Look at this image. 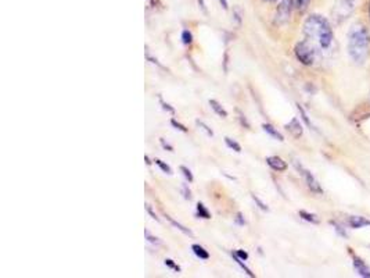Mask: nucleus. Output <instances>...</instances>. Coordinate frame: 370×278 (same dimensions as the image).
<instances>
[{
	"mask_svg": "<svg viewBox=\"0 0 370 278\" xmlns=\"http://www.w3.org/2000/svg\"><path fill=\"white\" fill-rule=\"evenodd\" d=\"M158 100H159V105H161V106H162V109H164L165 112L171 113V114H175V109H174V107H172V106H171L170 103L164 102V100H162V97H161V96L158 97Z\"/></svg>",
	"mask_w": 370,
	"mask_h": 278,
	"instance_id": "obj_28",
	"label": "nucleus"
},
{
	"mask_svg": "<svg viewBox=\"0 0 370 278\" xmlns=\"http://www.w3.org/2000/svg\"><path fill=\"white\" fill-rule=\"evenodd\" d=\"M210 106H211L212 110L217 113L219 117H222V118L228 117V112L223 109L222 105L218 102V100H215V99H210Z\"/></svg>",
	"mask_w": 370,
	"mask_h": 278,
	"instance_id": "obj_13",
	"label": "nucleus"
},
{
	"mask_svg": "<svg viewBox=\"0 0 370 278\" xmlns=\"http://www.w3.org/2000/svg\"><path fill=\"white\" fill-rule=\"evenodd\" d=\"M294 166H296V168L300 171L302 178H304V181L307 184V187L309 188V191L313 193H316V195H322L323 193L322 185L319 184V181L315 178V176H313L312 172L309 171L308 168H305V167L302 166L301 163H298V161H294Z\"/></svg>",
	"mask_w": 370,
	"mask_h": 278,
	"instance_id": "obj_4",
	"label": "nucleus"
},
{
	"mask_svg": "<svg viewBox=\"0 0 370 278\" xmlns=\"http://www.w3.org/2000/svg\"><path fill=\"white\" fill-rule=\"evenodd\" d=\"M347 224L352 230H359V228L370 227V220L363 217V216H349L348 220H347Z\"/></svg>",
	"mask_w": 370,
	"mask_h": 278,
	"instance_id": "obj_8",
	"label": "nucleus"
},
{
	"mask_svg": "<svg viewBox=\"0 0 370 278\" xmlns=\"http://www.w3.org/2000/svg\"><path fill=\"white\" fill-rule=\"evenodd\" d=\"M153 161L155 163V164H157V166L159 167V168H161V170H162V171L165 172V174H170V176L172 174V168H171V167L168 166L167 163H164L162 160H159V159H154Z\"/></svg>",
	"mask_w": 370,
	"mask_h": 278,
	"instance_id": "obj_21",
	"label": "nucleus"
},
{
	"mask_svg": "<svg viewBox=\"0 0 370 278\" xmlns=\"http://www.w3.org/2000/svg\"><path fill=\"white\" fill-rule=\"evenodd\" d=\"M349 255H351V259H352V266H354L356 274L363 278H370V267L366 264L365 260L358 256V255H355L351 249H349Z\"/></svg>",
	"mask_w": 370,
	"mask_h": 278,
	"instance_id": "obj_6",
	"label": "nucleus"
},
{
	"mask_svg": "<svg viewBox=\"0 0 370 278\" xmlns=\"http://www.w3.org/2000/svg\"><path fill=\"white\" fill-rule=\"evenodd\" d=\"M330 224L333 225L334 227V231L339 234V235H341L343 238H347V230L344 228L343 225L339 224V223H336V221H330Z\"/></svg>",
	"mask_w": 370,
	"mask_h": 278,
	"instance_id": "obj_22",
	"label": "nucleus"
},
{
	"mask_svg": "<svg viewBox=\"0 0 370 278\" xmlns=\"http://www.w3.org/2000/svg\"><path fill=\"white\" fill-rule=\"evenodd\" d=\"M294 54L297 60L304 65H313L316 60V46L311 43L309 41H301L296 45L294 48Z\"/></svg>",
	"mask_w": 370,
	"mask_h": 278,
	"instance_id": "obj_3",
	"label": "nucleus"
},
{
	"mask_svg": "<svg viewBox=\"0 0 370 278\" xmlns=\"http://www.w3.org/2000/svg\"><path fill=\"white\" fill-rule=\"evenodd\" d=\"M297 109H298V112H300V114H301L302 120L305 121V124H307L308 127H311V128H313L312 123H311V120H309V117H308L307 112L304 110V107H302L301 105H297Z\"/></svg>",
	"mask_w": 370,
	"mask_h": 278,
	"instance_id": "obj_24",
	"label": "nucleus"
},
{
	"mask_svg": "<svg viewBox=\"0 0 370 278\" xmlns=\"http://www.w3.org/2000/svg\"><path fill=\"white\" fill-rule=\"evenodd\" d=\"M347 50L355 64H365L370 53V33L363 24H355L349 28Z\"/></svg>",
	"mask_w": 370,
	"mask_h": 278,
	"instance_id": "obj_2",
	"label": "nucleus"
},
{
	"mask_svg": "<svg viewBox=\"0 0 370 278\" xmlns=\"http://www.w3.org/2000/svg\"><path fill=\"white\" fill-rule=\"evenodd\" d=\"M182 43L186 45V46H189L193 43V35L189 29H185L183 32H182Z\"/></svg>",
	"mask_w": 370,
	"mask_h": 278,
	"instance_id": "obj_20",
	"label": "nucleus"
},
{
	"mask_svg": "<svg viewBox=\"0 0 370 278\" xmlns=\"http://www.w3.org/2000/svg\"><path fill=\"white\" fill-rule=\"evenodd\" d=\"M266 163H268V166L272 168V170H275L277 172H281V171H285L287 170V163H285L281 157L279 156H269V157H266Z\"/></svg>",
	"mask_w": 370,
	"mask_h": 278,
	"instance_id": "obj_9",
	"label": "nucleus"
},
{
	"mask_svg": "<svg viewBox=\"0 0 370 278\" xmlns=\"http://www.w3.org/2000/svg\"><path fill=\"white\" fill-rule=\"evenodd\" d=\"M251 198H253V200H254L255 203L258 204V207L261 208V210H264V212H268V210H269V207L266 206V203H264V202H262V200H261L258 196H255V195H251Z\"/></svg>",
	"mask_w": 370,
	"mask_h": 278,
	"instance_id": "obj_29",
	"label": "nucleus"
},
{
	"mask_svg": "<svg viewBox=\"0 0 370 278\" xmlns=\"http://www.w3.org/2000/svg\"><path fill=\"white\" fill-rule=\"evenodd\" d=\"M196 124L198 125V127H200V128H202V131H205L208 136H214V131H212V129L207 125V124H204L202 121H200V120H197Z\"/></svg>",
	"mask_w": 370,
	"mask_h": 278,
	"instance_id": "obj_27",
	"label": "nucleus"
},
{
	"mask_svg": "<svg viewBox=\"0 0 370 278\" xmlns=\"http://www.w3.org/2000/svg\"><path fill=\"white\" fill-rule=\"evenodd\" d=\"M171 124H172V127H174V128L179 129V131H182V132H185V134H186V132H189V129L186 128V127H185V125H183V124L178 123V121H176L175 118H172V120H171Z\"/></svg>",
	"mask_w": 370,
	"mask_h": 278,
	"instance_id": "obj_30",
	"label": "nucleus"
},
{
	"mask_svg": "<svg viewBox=\"0 0 370 278\" xmlns=\"http://www.w3.org/2000/svg\"><path fill=\"white\" fill-rule=\"evenodd\" d=\"M355 5H356V0H334V18H337L339 21L348 18L351 13L355 10Z\"/></svg>",
	"mask_w": 370,
	"mask_h": 278,
	"instance_id": "obj_5",
	"label": "nucleus"
},
{
	"mask_svg": "<svg viewBox=\"0 0 370 278\" xmlns=\"http://www.w3.org/2000/svg\"><path fill=\"white\" fill-rule=\"evenodd\" d=\"M164 263L167 267H170L171 270H174V271H176V273H180V270H182V268H180L179 266H178V264L172 260V259H165Z\"/></svg>",
	"mask_w": 370,
	"mask_h": 278,
	"instance_id": "obj_25",
	"label": "nucleus"
},
{
	"mask_svg": "<svg viewBox=\"0 0 370 278\" xmlns=\"http://www.w3.org/2000/svg\"><path fill=\"white\" fill-rule=\"evenodd\" d=\"M311 0H296V6L298 10H305Z\"/></svg>",
	"mask_w": 370,
	"mask_h": 278,
	"instance_id": "obj_31",
	"label": "nucleus"
},
{
	"mask_svg": "<svg viewBox=\"0 0 370 278\" xmlns=\"http://www.w3.org/2000/svg\"><path fill=\"white\" fill-rule=\"evenodd\" d=\"M243 17H244V13L241 10V7L240 6H236L234 9H233V20L236 21L238 27L241 25V22H243Z\"/></svg>",
	"mask_w": 370,
	"mask_h": 278,
	"instance_id": "obj_16",
	"label": "nucleus"
},
{
	"mask_svg": "<svg viewBox=\"0 0 370 278\" xmlns=\"http://www.w3.org/2000/svg\"><path fill=\"white\" fill-rule=\"evenodd\" d=\"M236 223H237L238 225H244V224H245V220H244L243 214H241V213H237V216H236Z\"/></svg>",
	"mask_w": 370,
	"mask_h": 278,
	"instance_id": "obj_37",
	"label": "nucleus"
},
{
	"mask_svg": "<svg viewBox=\"0 0 370 278\" xmlns=\"http://www.w3.org/2000/svg\"><path fill=\"white\" fill-rule=\"evenodd\" d=\"M144 160H146V163H147L148 166L151 164V161H150V157H148V156H144Z\"/></svg>",
	"mask_w": 370,
	"mask_h": 278,
	"instance_id": "obj_41",
	"label": "nucleus"
},
{
	"mask_svg": "<svg viewBox=\"0 0 370 278\" xmlns=\"http://www.w3.org/2000/svg\"><path fill=\"white\" fill-rule=\"evenodd\" d=\"M262 128H264V131L266 134L270 135V136L273 139H276V141H280V142L284 141V136H283V135H281L272 124H262Z\"/></svg>",
	"mask_w": 370,
	"mask_h": 278,
	"instance_id": "obj_11",
	"label": "nucleus"
},
{
	"mask_svg": "<svg viewBox=\"0 0 370 278\" xmlns=\"http://www.w3.org/2000/svg\"><path fill=\"white\" fill-rule=\"evenodd\" d=\"M291 6H293L291 0H281L280 5L277 7V14H276V21L279 24H283L290 18L291 9H293Z\"/></svg>",
	"mask_w": 370,
	"mask_h": 278,
	"instance_id": "obj_7",
	"label": "nucleus"
},
{
	"mask_svg": "<svg viewBox=\"0 0 370 278\" xmlns=\"http://www.w3.org/2000/svg\"><path fill=\"white\" fill-rule=\"evenodd\" d=\"M369 20H370V3H369Z\"/></svg>",
	"mask_w": 370,
	"mask_h": 278,
	"instance_id": "obj_42",
	"label": "nucleus"
},
{
	"mask_svg": "<svg viewBox=\"0 0 370 278\" xmlns=\"http://www.w3.org/2000/svg\"><path fill=\"white\" fill-rule=\"evenodd\" d=\"M219 3H221V6H222V7H223V9H225V10H228V9H229L228 0H219Z\"/></svg>",
	"mask_w": 370,
	"mask_h": 278,
	"instance_id": "obj_40",
	"label": "nucleus"
},
{
	"mask_svg": "<svg viewBox=\"0 0 370 278\" xmlns=\"http://www.w3.org/2000/svg\"><path fill=\"white\" fill-rule=\"evenodd\" d=\"M285 129H287V131H289V132H290L296 139L300 138L302 135V132H304L301 123H300V120L297 117L293 118L289 124H285Z\"/></svg>",
	"mask_w": 370,
	"mask_h": 278,
	"instance_id": "obj_10",
	"label": "nucleus"
},
{
	"mask_svg": "<svg viewBox=\"0 0 370 278\" xmlns=\"http://www.w3.org/2000/svg\"><path fill=\"white\" fill-rule=\"evenodd\" d=\"M182 193H183L185 199H191L190 189L187 188V185H186V184H183V185H182Z\"/></svg>",
	"mask_w": 370,
	"mask_h": 278,
	"instance_id": "obj_34",
	"label": "nucleus"
},
{
	"mask_svg": "<svg viewBox=\"0 0 370 278\" xmlns=\"http://www.w3.org/2000/svg\"><path fill=\"white\" fill-rule=\"evenodd\" d=\"M180 171H182V174L185 176V178L189 182H193L194 181V177H193V174H191V171L187 168L186 166H180Z\"/></svg>",
	"mask_w": 370,
	"mask_h": 278,
	"instance_id": "obj_26",
	"label": "nucleus"
},
{
	"mask_svg": "<svg viewBox=\"0 0 370 278\" xmlns=\"http://www.w3.org/2000/svg\"><path fill=\"white\" fill-rule=\"evenodd\" d=\"M298 214H300V217H301L302 220H305V221L311 223V224H319V223H320V220H319V217H317L316 214L309 213L307 210H300Z\"/></svg>",
	"mask_w": 370,
	"mask_h": 278,
	"instance_id": "obj_14",
	"label": "nucleus"
},
{
	"mask_svg": "<svg viewBox=\"0 0 370 278\" xmlns=\"http://www.w3.org/2000/svg\"><path fill=\"white\" fill-rule=\"evenodd\" d=\"M146 57H147V60H148V61H150V63H153V64L158 65L159 68H164V67H162V65H161V64H159V63H158V60H157V59H154V57H151V54L148 53V50H146Z\"/></svg>",
	"mask_w": 370,
	"mask_h": 278,
	"instance_id": "obj_35",
	"label": "nucleus"
},
{
	"mask_svg": "<svg viewBox=\"0 0 370 278\" xmlns=\"http://www.w3.org/2000/svg\"><path fill=\"white\" fill-rule=\"evenodd\" d=\"M159 142H161V145H162V148H164V149L170 150V152H174V148H172V146H171L170 144H167V142H165L164 139L161 138V139H159Z\"/></svg>",
	"mask_w": 370,
	"mask_h": 278,
	"instance_id": "obj_38",
	"label": "nucleus"
},
{
	"mask_svg": "<svg viewBox=\"0 0 370 278\" xmlns=\"http://www.w3.org/2000/svg\"><path fill=\"white\" fill-rule=\"evenodd\" d=\"M197 3H198V7H200L201 10L207 13V5H205V0H197Z\"/></svg>",
	"mask_w": 370,
	"mask_h": 278,
	"instance_id": "obj_39",
	"label": "nucleus"
},
{
	"mask_svg": "<svg viewBox=\"0 0 370 278\" xmlns=\"http://www.w3.org/2000/svg\"><path fill=\"white\" fill-rule=\"evenodd\" d=\"M238 120H240V124L243 125V127H245L247 129H250V123L247 121V118H245V116H243L241 113L238 112Z\"/></svg>",
	"mask_w": 370,
	"mask_h": 278,
	"instance_id": "obj_33",
	"label": "nucleus"
},
{
	"mask_svg": "<svg viewBox=\"0 0 370 278\" xmlns=\"http://www.w3.org/2000/svg\"><path fill=\"white\" fill-rule=\"evenodd\" d=\"M146 210H147V213L150 214V216H151V219H154V220H155V221H159L158 216H157V214L154 213V210H153V208H151V206H150V204H146Z\"/></svg>",
	"mask_w": 370,
	"mask_h": 278,
	"instance_id": "obj_36",
	"label": "nucleus"
},
{
	"mask_svg": "<svg viewBox=\"0 0 370 278\" xmlns=\"http://www.w3.org/2000/svg\"><path fill=\"white\" fill-rule=\"evenodd\" d=\"M165 219L168 220V221H170L171 224L174 225L175 228H178V230H179V231H182L183 234H186V235H193V232H191V231L189 230V228H186L185 225H182V224H180V223H178V221H176V220L172 219L171 216H165Z\"/></svg>",
	"mask_w": 370,
	"mask_h": 278,
	"instance_id": "obj_15",
	"label": "nucleus"
},
{
	"mask_svg": "<svg viewBox=\"0 0 370 278\" xmlns=\"http://www.w3.org/2000/svg\"><path fill=\"white\" fill-rule=\"evenodd\" d=\"M225 142H226V145H228L229 149L234 150V152H237V153H241V146H240V144L236 142L234 139L226 136V138H225Z\"/></svg>",
	"mask_w": 370,
	"mask_h": 278,
	"instance_id": "obj_19",
	"label": "nucleus"
},
{
	"mask_svg": "<svg viewBox=\"0 0 370 278\" xmlns=\"http://www.w3.org/2000/svg\"><path fill=\"white\" fill-rule=\"evenodd\" d=\"M197 214H198V217H201V219H211V214H210V212L207 210V207L202 203H197Z\"/></svg>",
	"mask_w": 370,
	"mask_h": 278,
	"instance_id": "obj_18",
	"label": "nucleus"
},
{
	"mask_svg": "<svg viewBox=\"0 0 370 278\" xmlns=\"http://www.w3.org/2000/svg\"><path fill=\"white\" fill-rule=\"evenodd\" d=\"M232 253H234L236 256L240 257V259H241V260H244V262H245V260L249 259V253H247L245 251H243V249H237V251L232 252Z\"/></svg>",
	"mask_w": 370,
	"mask_h": 278,
	"instance_id": "obj_32",
	"label": "nucleus"
},
{
	"mask_svg": "<svg viewBox=\"0 0 370 278\" xmlns=\"http://www.w3.org/2000/svg\"><path fill=\"white\" fill-rule=\"evenodd\" d=\"M304 35L316 48L327 50L333 45V28L327 18L320 14H311L304 22Z\"/></svg>",
	"mask_w": 370,
	"mask_h": 278,
	"instance_id": "obj_1",
	"label": "nucleus"
},
{
	"mask_svg": "<svg viewBox=\"0 0 370 278\" xmlns=\"http://www.w3.org/2000/svg\"><path fill=\"white\" fill-rule=\"evenodd\" d=\"M191 251H193V253H194L200 260H208V259H210V253H208V251H205V249H204L201 245H198V244L191 245Z\"/></svg>",
	"mask_w": 370,
	"mask_h": 278,
	"instance_id": "obj_12",
	"label": "nucleus"
},
{
	"mask_svg": "<svg viewBox=\"0 0 370 278\" xmlns=\"http://www.w3.org/2000/svg\"><path fill=\"white\" fill-rule=\"evenodd\" d=\"M144 236H146V239H147L150 244H153V245H155V246L161 245V241H159L157 236H154L148 230H144Z\"/></svg>",
	"mask_w": 370,
	"mask_h": 278,
	"instance_id": "obj_23",
	"label": "nucleus"
},
{
	"mask_svg": "<svg viewBox=\"0 0 370 278\" xmlns=\"http://www.w3.org/2000/svg\"><path fill=\"white\" fill-rule=\"evenodd\" d=\"M232 257H233V259H234V260H236V263H237L238 266H240V267H241V270H243L244 273L247 274V275H249V277H255V274L253 273V271H251V270H250V268L247 267V266H245V264H244V260H241V259H240V257L236 256V255H234V253H232Z\"/></svg>",
	"mask_w": 370,
	"mask_h": 278,
	"instance_id": "obj_17",
	"label": "nucleus"
}]
</instances>
